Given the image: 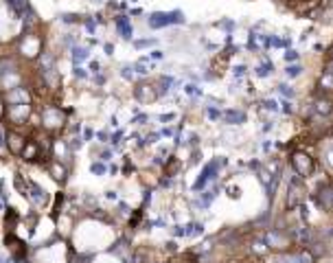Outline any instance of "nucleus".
<instances>
[{"label":"nucleus","mask_w":333,"mask_h":263,"mask_svg":"<svg viewBox=\"0 0 333 263\" xmlns=\"http://www.w3.org/2000/svg\"><path fill=\"white\" fill-rule=\"evenodd\" d=\"M224 118H226L228 123L237 125V123H244L246 121V114H244V112H239V110H228L226 114H224Z\"/></svg>","instance_id":"obj_4"},{"label":"nucleus","mask_w":333,"mask_h":263,"mask_svg":"<svg viewBox=\"0 0 333 263\" xmlns=\"http://www.w3.org/2000/svg\"><path fill=\"white\" fill-rule=\"evenodd\" d=\"M0 147H3V132H0Z\"/></svg>","instance_id":"obj_12"},{"label":"nucleus","mask_w":333,"mask_h":263,"mask_svg":"<svg viewBox=\"0 0 333 263\" xmlns=\"http://www.w3.org/2000/svg\"><path fill=\"white\" fill-rule=\"evenodd\" d=\"M114 25H117V31H119L121 35H123V38H132V35H134V29H132L130 20H127L125 16L117 18V22H114Z\"/></svg>","instance_id":"obj_2"},{"label":"nucleus","mask_w":333,"mask_h":263,"mask_svg":"<svg viewBox=\"0 0 333 263\" xmlns=\"http://www.w3.org/2000/svg\"><path fill=\"white\" fill-rule=\"evenodd\" d=\"M88 57V51L86 49H75V62H83Z\"/></svg>","instance_id":"obj_5"},{"label":"nucleus","mask_w":333,"mask_h":263,"mask_svg":"<svg viewBox=\"0 0 333 263\" xmlns=\"http://www.w3.org/2000/svg\"><path fill=\"white\" fill-rule=\"evenodd\" d=\"M285 263H300V261H298V259H287Z\"/></svg>","instance_id":"obj_11"},{"label":"nucleus","mask_w":333,"mask_h":263,"mask_svg":"<svg viewBox=\"0 0 333 263\" xmlns=\"http://www.w3.org/2000/svg\"><path fill=\"white\" fill-rule=\"evenodd\" d=\"M149 27L151 29H162V27H169V25H180V22H184V16L180 14V11H158V14H151L149 16Z\"/></svg>","instance_id":"obj_1"},{"label":"nucleus","mask_w":333,"mask_h":263,"mask_svg":"<svg viewBox=\"0 0 333 263\" xmlns=\"http://www.w3.org/2000/svg\"><path fill=\"white\" fill-rule=\"evenodd\" d=\"M300 73V66H292V68H287V75L289 77H294V75H298Z\"/></svg>","instance_id":"obj_7"},{"label":"nucleus","mask_w":333,"mask_h":263,"mask_svg":"<svg viewBox=\"0 0 333 263\" xmlns=\"http://www.w3.org/2000/svg\"><path fill=\"white\" fill-rule=\"evenodd\" d=\"M215 169H217V165L213 163V165H208L206 169L202 171V176H199V180H197V184H195V189H202L204 184L208 182V178H213V173H215Z\"/></svg>","instance_id":"obj_3"},{"label":"nucleus","mask_w":333,"mask_h":263,"mask_svg":"<svg viewBox=\"0 0 333 263\" xmlns=\"http://www.w3.org/2000/svg\"><path fill=\"white\" fill-rule=\"evenodd\" d=\"M136 68H138V73H141V75H145V73H147V70H145V66H143V64H136Z\"/></svg>","instance_id":"obj_9"},{"label":"nucleus","mask_w":333,"mask_h":263,"mask_svg":"<svg viewBox=\"0 0 333 263\" xmlns=\"http://www.w3.org/2000/svg\"><path fill=\"white\" fill-rule=\"evenodd\" d=\"M103 171H105V167H103V165H96V163L92 165V173H99V176H101Z\"/></svg>","instance_id":"obj_6"},{"label":"nucleus","mask_w":333,"mask_h":263,"mask_svg":"<svg viewBox=\"0 0 333 263\" xmlns=\"http://www.w3.org/2000/svg\"><path fill=\"white\" fill-rule=\"evenodd\" d=\"M154 44V40H143V42H136V46H149Z\"/></svg>","instance_id":"obj_8"},{"label":"nucleus","mask_w":333,"mask_h":263,"mask_svg":"<svg viewBox=\"0 0 333 263\" xmlns=\"http://www.w3.org/2000/svg\"><path fill=\"white\" fill-rule=\"evenodd\" d=\"M75 75H77V77H86V73H83L81 68H77V70H75Z\"/></svg>","instance_id":"obj_10"}]
</instances>
